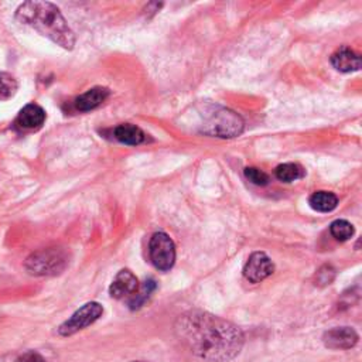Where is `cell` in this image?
Segmentation results:
<instances>
[{"instance_id": "6da1fadb", "label": "cell", "mask_w": 362, "mask_h": 362, "mask_svg": "<svg viewBox=\"0 0 362 362\" xmlns=\"http://www.w3.org/2000/svg\"><path fill=\"white\" fill-rule=\"evenodd\" d=\"M174 331L192 354L212 362L230 361L243 346V334L235 324L204 311L181 314Z\"/></svg>"}, {"instance_id": "7a4b0ae2", "label": "cell", "mask_w": 362, "mask_h": 362, "mask_svg": "<svg viewBox=\"0 0 362 362\" xmlns=\"http://www.w3.org/2000/svg\"><path fill=\"white\" fill-rule=\"evenodd\" d=\"M16 20L34 28L54 44L72 49L75 34L64 18L61 10L49 1H25L16 10Z\"/></svg>"}, {"instance_id": "3957f363", "label": "cell", "mask_w": 362, "mask_h": 362, "mask_svg": "<svg viewBox=\"0 0 362 362\" xmlns=\"http://www.w3.org/2000/svg\"><path fill=\"white\" fill-rule=\"evenodd\" d=\"M199 132L204 134L216 137H235L243 132L245 123L242 117L228 107L206 103L199 110Z\"/></svg>"}, {"instance_id": "277c9868", "label": "cell", "mask_w": 362, "mask_h": 362, "mask_svg": "<svg viewBox=\"0 0 362 362\" xmlns=\"http://www.w3.org/2000/svg\"><path fill=\"white\" fill-rule=\"evenodd\" d=\"M69 263L68 252L62 247H45L33 252L24 260V269L33 276L61 274Z\"/></svg>"}, {"instance_id": "5b68a950", "label": "cell", "mask_w": 362, "mask_h": 362, "mask_svg": "<svg viewBox=\"0 0 362 362\" xmlns=\"http://www.w3.org/2000/svg\"><path fill=\"white\" fill-rule=\"evenodd\" d=\"M102 314H103L102 304L96 301H89L83 304L81 308H78L68 320H65L58 327V334L61 337H71L78 331L93 324L96 320L102 317Z\"/></svg>"}, {"instance_id": "8992f818", "label": "cell", "mask_w": 362, "mask_h": 362, "mask_svg": "<svg viewBox=\"0 0 362 362\" xmlns=\"http://www.w3.org/2000/svg\"><path fill=\"white\" fill-rule=\"evenodd\" d=\"M148 256L153 266L161 272H167L175 262V246L173 239L164 232H156L150 238Z\"/></svg>"}, {"instance_id": "52a82bcc", "label": "cell", "mask_w": 362, "mask_h": 362, "mask_svg": "<svg viewBox=\"0 0 362 362\" xmlns=\"http://www.w3.org/2000/svg\"><path fill=\"white\" fill-rule=\"evenodd\" d=\"M274 272V264L263 252H255L243 266V276L250 283H260Z\"/></svg>"}, {"instance_id": "ba28073f", "label": "cell", "mask_w": 362, "mask_h": 362, "mask_svg": "<svg viewBox=\"0 0 362 362\" xmlns=\"http://www.w3.org/2000/svg\"><path fill=\"white\" fill-rule=\"evenodd\" d=\"M45 119H47L45 110L40 105L28 103L18 112L14 120V124L18 130L33 132V130L41 129Z\"/></svg>"}, {"instance_id": "9c48e42d", "label": "cell", "mask_w": 362, "mask_h": 362, "mask_svg": "<svg viewBox=\"0 0 362 362\" xmlns=\"http://www.w3.org/2000/svg\"><path fill=\"white\" fill-rule=\"evenodd\" d=\"M139 288V280L137 277L129 270V269H122L117 272L115 279L112 280L109 286V294L113 298H124V297H132Z\"/></svg>"}, {"instance_id": "30bf717a", "label": "cell", "mask_w": 362, "mask_h": 362, "mask_svg": "<svg viewBox=\"0 0 362 362\" xmlns=\"http://www.w3.org/2000/svg\"><path fill=\"white\" fill-rule=\"evenodd\" d=\"M322 341L329 349H349L358 342V334L351 327H338L325 331Z\"/></svg>"}, {"instance_id": "8fae6325", "label": "cell", "mask_w": 362, "mask_h": 362, "mask_svg": "<svg viewBox=\"0 0 362 362\" xmlns=\"http://www.w3.org/2000/svg\"><path fill=\"white\" fill-rule=\"evenodd\" d=\"M332 66L339 72H354L361 68V58L349 47L342 45L331 55Z\"/></svg>"}, {"instance_id": "7c38bea8", "label": "cell", "mask_w": 362, "mask_h": 362, "mask_svg": "<svg viewBox=\"0 0 362 362\" xmlns=\"http://www.w3.org/2000/svg\"><path fill=\"white\" fill-rule=\"evenodd\" d=\"M109 89L103 88V86H95L88 89L85 93L79 95L74 105L75 109L79 112H89L93 110L96 107H99L107 98H109Z\"/></svg>"}, {"instance_id": "4fadbf2b", "label": "cell", "mask_w": 362, "mask_h": 362, "mask_svg": "<svg viewBox=\"0 0 362 362\" xmlns=\"http://www.w3.org/2000/svg\"><path fill=\"white\" fill-rule=\"evenodd\" d=\"M113 136L117 141L127 144V146H137L146 140L144 132L132 123H122L115 127Z\"/></svg>"}, {"instance_id": "5bb4252c", "label": "cell", "mask_w": 362, "mask_h": 362, "mask_svg": "<svg viewBox=\"0 0 362 362\" xmlns=\"http://www.w3.org/2000/svg\"><path fill=\"white\" fill-rule=\"evenodd\" d=\"M310 206L317 212H331L338 205V198L329 191H315L308 198Z\"/></svg>"}, {"instance_id": "9a60e30c", "label": "cell", "mask_w": 362, "mask_h": 362, "mask_svg": "<svg viewBox=\"0 0 362 362\" xmlns=\"http://www.w3.org/2000/svg\"><path fill=\"white\" fill-rule=\"evenodd\" d=\"M274 174L283 182H293L296 180L303 178L305 175V171L297 163H284L276 167Z\"/></svg>"}, {"instance_id": "2e32d148", "label": "cell", "mask_w": 362, "mask_h": 362, "mask_svg": "<svg viewBox=\"0 0 362 362\" xmlns=\"http://www.w3.org/2000/svg\"><path fill=\"white\" fill-rule=\"evenodd\" d=\"M156 290V281L154 280H146L141 286H139L137 291L130 297L129 300V307L132 310H137L140 308L146 301L147 298L151 296V293Z\"/></svg>"}, {"instance_id": "e0dca14e", "label": "cell", "mask_w": 362, "mask_h": 362, "mask_svg": "<svg viewBox=\"0 0 362 362\" xmlns=\"http://www.w3.org/2000/svg\"><path fill=\"white\" fill-rule=\"evenodd\" d=\"M18 89V83L13 75L0 71V100L11 99Z\"/></svg>"}, {"instance_id": "ac0fdd59", "label": "cell", "mask_w": 362, "mask_h": 362, "mask_svg": "<svg viewBox=\"0 0 362 362\" xmlns=\"http://www.w3.org/2000/svg\"><path fill=\"white\" fill-rule=\"evenodd\" d=\"M329 232L337 240H348L354 235V226L345 219H337L329 225Z\"/></svg>"}, {"instance_id": "d6986e66", "label": "cell", "mask_w": 362, "mask_h": 362, "mask_svg": "<svg viewBox=\"0 0 362 362\" xmlns=\"http://www.w3.org/2000/svg\"><path fill=\"white\" fill-rule=\"evenodd\" d=\"M243 173H245V177L255 185H267L270 181L269 175L256 167H246Z\"/></svg>"}, {"instance_id": "ffe728a7", "label": "cell", "mask_w": 362, "mask_h": 362, "mask_svg": "<svg viewBox=\"0 0 362 362\" xmlns=\"http://www.w3.org/2000/svg\"><path fill=\"white\" fill-rule=\"evenodd\" d=\"M335 276V272L331 266H324L317 273V281L318 284H329Z\"/></svg>"}, {"instance_id": "44dd1931", "label": "cell", "mask_w": 362, "mask_h": 362, "mask_svg": "<svg viewBox=\"0 0 362 362\" xmlns=\"http://www.w3.org/2000/svg\"><path fill=\"white\" fill-rule=\"evenodd\" d=\"M17 362H47V361L37 351H27L17 355Z\"/></svg>"}, {"instance_id": "7402d4cb", "label": "cell", "mask_w": 362, "mask_h": 362, "mask_svg": "<svg viewBox=\"0 0 362 362\" xmlns=\"http://www.w3.org/2000/svg\"><path fill=\"white\" fill-rule=\"evenodd\" d=\"M0 362H17V355H11V354L1 355Z\"/></svg>"}, {"instance_id": "603a6c76", "label": "cell", "mask_w": 362, "mask_h": 362, "mask_svg": "<svg viewBox=\"0 0 362 362\" xmlns=\"http://www.w3.org/2000/svg\"><path fill=\"white\" fill-rule=\"evenodd\" d=\"M132 362H144V361H132Z\"/></svg>"}]
</instances>
